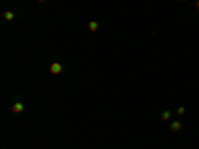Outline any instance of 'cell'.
Returning <instances> with one entry per match:
<instances>
[{"instance_id": "obj_1", "label": "cell", "mask_w": 199, "mask_h": 149, "mask_svg": "<svg viewBox=\"0 0 199 149\" xmlns=\"http://www.w3.org/2000/svg\"><path fill=\"white\" fill-rule=\"evenodd\" d=\"M169 129H171V131H181V129H183V123L177 119V121H173L171 125H169Z\"/></svg>"}, {"instance_id": "obj_2", "label": "cell", "mask_w": 199, "mask_h": 149, "mask_svg": "<svg viewBox=\"0 0 199 149\" xmlns=\"http://www.w3.org/2000/svg\"><path fill=\"white\" fill-rule=\"evenodd\" d=\"M22 110H24V105L20 104V101H16V104L12 105V111H14V113H20V111H22Z\"/></svg>"}, {"instance_id": "obj_3", "label": "cell", "mask_w": 199, "mask_h": 149, "mask_svg": "<svg viewBox=\"0 0 199 149\" xmlns=\"http://www.w3.org/2000/svg\"><path fill=\"white\" fill-rule=\"evenodd\" d=\"M50 70H52V74H60L62 72V66H60V64H52Z\"/></svg>"}, {"instance_id": "obj_4", "label": "cell", "mask_w": 199, "mask_h": 149, "mask_svg": "<svg viewBox=\"0 0 199 149\" xmlns=\"http://www.w3.org/2000/svg\"><path fill=\"white\" fill-rule=\"evenodd\" d=\"M169 117H171V111H161V119H163V121H169Z\"/></svg>"}, {"instance_id": "obj_5", "label": "cell", "mask_w": 199, "mask_h": 149, "mask_svg": "<svg viewBox=\"0 0 199 149\" xmlns=\"http://www.w3.org/2000/svg\"><path fill=\"white\" fill-rule=\"evenodd\" d=\"M90 30L96 32V30H98V22H90Z\"/></svg>"}, {"instance_id": "obj_6", "label": "cell", "mask_w": 199, "mask_h": 149, "mask_svg": "<svg viewBox=\"0 0 199 149\" xmlns=\"http://www.w3.org/2000/svg\"><path fill=\"white\" fill-rule=\"evenodd\" d=\"M4 18H6V20H12V18H14V14H12V12H6Z\"/></svg>"}, {"instance_id": "obj_7", "label": "cell", "mask_w": 199, "mask_h": 149, "mask_svg": "<svg viewBox=\"0 0 199 149\" xmlns=\"http://www.w3.org/2000/svg\"><path fill=\"white\" fill-rule=\"evenodd\" d=\"M197 10H199V0H197Z\"/></svg>"}, {"instance_id": "obj_8", "label": "cell", "mask_w": 199, "mask_h": 149, "mask_svg": "<svg viewBox=\"0 0 199 149\" xmlns=\"http://www.w3.org/2000/svg\"><path fill=\"white\" fill-rule=\"evenodd\" d=\"M40 2H44V0H40Z\"/></svg>"}, {"instance_id": "obj_9", "label": "cell", "mask_w": 199, "mask_h": 149, "mask_svg": "<svg viewBox=\"0 0 199 149\" xmlns=\"http://www.w3.org/2000/svg\"><path fill=\"white\" fill-rule=\"evenodd\" d=\"M181 2H185V0H181Z\"/></svg>"}]
</instances>
